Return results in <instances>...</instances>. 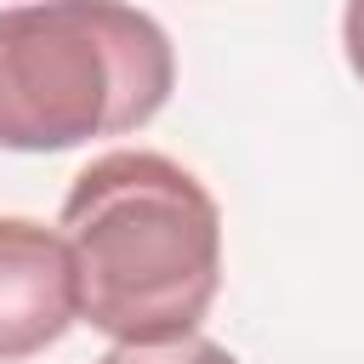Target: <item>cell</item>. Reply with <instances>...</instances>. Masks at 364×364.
<instances>
[{"instance_id":"1","label":"cell","mask_w":364,"mask_h":364,"mask_svg":"<svg viewBox=\"0 0 364 364\" xmlns=\"http://www.w3.org/2000/svg\"><path fill=\"white\" fill-rule=\"evenodd\" d=\"M80 318L114 347L199 336L222 284V210L210 188L154 148L91 159L63 199Z\"/></svg>"},{"instance_id":"2","label":"cell","mask_w":364,"mask_h":364,"mask_svg":"<svg viewBox=\"0 0 364 364\" xmlns=\"http://www.w3.org/2000/svg\"><path fill=\"white\" fill-rule=\"evenodd\" d=\"M176 85L165 28L114 0L0 11V148L63 154L148 125Z\"/></svg>"},{"instance_id":"3","label":"cell","mask_w":364,"mask_h":364,"mask_svg":"<svg viewBox=\"0 0 364 364\" xmlns=\"http://www.w3.org/2000/svg\"><path fill=\"white\" fill-rule=\"evenodd\" d=\"M80 318L74 250L34 216H0V364L34 358Z\"/></svg>"},{"instance_id":"4","label":"cell","mask_w":364,"mask_h":364,"mask_svg":"<svg viewBox=\"0 0 364 364\" xmlns=\"http://www.w3.org/2000/svg\"><path fill=\"white\" fill-rule=\"evenodd\" d=\"M97 364H239V358L222 341L182 336V341H159V347H108Z\"/></svg>"},{"instance_id":"5","label":"cell","mask_w":364,"mask_h":364,"mask_svg":"<svg viewBox=\"0 0 364 364\" xmlns=\"http://www.w3.org/2000/svg\"><path fill=\"white\" fill-rule=\"evenodd\" d=\"M341 46H347V63H353V74L364 80V0H353V6L341 11Z\"/></svg>"}]
</instances>
